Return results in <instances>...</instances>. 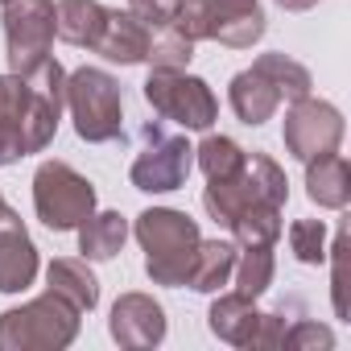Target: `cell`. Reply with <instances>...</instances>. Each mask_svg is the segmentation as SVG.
<instances>
[{
	"instance_id": "obj_30",
	"label": "cell",
	"mask_w": 351,
	"mask_h": 351,
	"mask_svg": "<svg viewBox=\"0 0 351 351\" xmlns=\"http://www.w3.org/2000/svg\"><path fill=\"white\" fill-rule=\"evenodd\" d=\"M21 104H25V79L13 71L0 75V120H17Z\"/></svg>"
},
{
	"instance_id": "obj_4",
	"label": "cell",
	"mask_w": 351,
	"mask_h": 351,
	"mask_svg": "<svg viewBox=\"0 0 351 351\" xmlns=\"http://www.w3.org/2000/svg\"><path fill=\"white\" fill-rule=\"evenodd\" d=\"M173 29L191 42H219L228 50H252L265 38V9L256 0H182Z\"/></svg>"
},
{
	"instance_id": "obj_11",
	"label": "cell",
	"mask_w": 351,
	"mask_h": 351,
	"mask_svg": "<svg viewBox=\"0 0 351 351\" xmlns=\"http://www.w3.org/2000/svg\"><path fill=\"white\" fill-rule=\"evenodd\" d=\"M108 330L120 347H157L165 339V310L149 293H120L108 318Z\"/></svg>"
},
{
	"instance_id": "obj_28",
	"label": "cell",
	"mask_w": 351,
	"mask_h": 351,
	"mask_svg": "<svg viewBox=\"0 0 351 351\" xmlns=\"http://www.w3.org/2000/svg\"><path fill=\"white\" fill-rule=\"evenodd\" d=\"M281 347L285 351H306V347H335V330L330 326H318V322H310V318H298L293 326H285V335H281Z\"/></svg>"
},
{
	"instance_id": "obj_1",
	"label": "cell",
	"mask_w": 351,
	"mask_h": 351,
	"mask_svg": "<svg viewBox=\"0 0 351 351\" xmlns=\"http://www.w3.org/2000/svg\"><path fill=\"white\" fill-rule=\"evenodd\" d=\"M132 236L145 248V273L153 285H186L195 252H199V223L186 211H173V207H149L136 215Z\"/></svg>"
},
{
	"instance_id": "obj_29",
	"label": "cell",
	"mask_w": 351,
	"mask_h": 351,
	"mask_svg": "<svg viewBox=\"0 0 351 351\" xmlns=\"http://www.w3.org/2000/svg\"><path fill=\"white\" fill-rule=\"evenodd\" d=\"M178 5L182 0H128V13L141 17L149 29H165V25H173V17H178Z\"/></svg>"
},
{
	"instance_id": "obj_15",
	"label": "cell",
	"mask_w": 351,
	"mask_h": 351,
	"mask_svg": "<svg viewBox=\"0 0 351 351\" xmlns=\"http://www.w3.org/2000/svg\"><path fill=\"white\" fill-rule=\"evenodd\" d=\"M211 335L232 343V347H252V335H256V322H261V310H256V298H244V293H219L211 302Z\"/></svg>"
},
{
	"instance_id": "obj_24",
	"label": "cell",
	"mask_w": 351,
	"mask_h": 351,
	"mask_svg": "<svg viewBox=\"0 0 351 351\" xmlns=\"http://www.w3.org/2000/svg\"><path fill=\"white\" fill-rule=\"evenodd\" d=\"M228 232L240 248H273L281 240V207H248Z\"/></svg>"
},
{
	"instance_id": "obj_5",
	"label": "cell",
	"mask_w": 351,
	"mask_h": 351,
	"mask_svg": "<svg viewBox=\"0 0 351 351\" xmlns=\"http://www.w3.org/2000/svg\"><path fill=\"white\" fill-rule=\"evenodd\" d=\"M66 108H71L75 132L87 145H108L124 132L120 83L99 66H79L75 75H66Z\"/></svg>"
},
{
	"instance_id": "obj_3",
	"label": "cell",
	"mask_w": 351,
	"mask_h": 351,
	"mask_svg": "<svg viewBox=\"0 0 351 351\" xmlns=\"http://www.w3.org/2000/svg\"><path fill=\"white\" fill-rule=\"evenodd\" d=\"M79 310L46 289L42 298L0 314V351H62L79 335Z\"/></svg>"
},
{
	"instance_id": "obj_23",
	"label": "cell",
	"mask_w": 351,
	"mask_h": 351,
	"mask_svg": "<svg viewBox=\"0 0 351 351\" xmlns=\"http://www.w3.org/2000/svg\"><path fill=\"white\" fill-rule=\"evenodd\" d=\"M273 273H277L273 248H240V252H236V269H232L236 293H244V298H261V293L273 285Z\"/></svg>"
},
{
	"instance_id": "obj_9",
	"label": "cell",
	"mask_w": 351,
	"mask_h": 351,
	"mask_svg": "<svg viewBox=\"0 0 351 351\" xmlns=\"http://www.w3.org/2000/svg\"><path fill=\"white\" fill-rule=\"evenodd\" d=\"M9 71L29 75L54 46V0H9L5 5Z\"/></svg>"
},
{
	"instance_id": "obj_7",
	"label": "cell",
	"mask_w": 351,
	"mask_h": 351,
	"mask_svg": "<svg viewBox=\"0 0 351 351\" xmlns=\"http://www.w3.org/2000/svg\"><path fill=\"white\" fill-rule=\"evenodd\" d=\"M34 211L50 232H75L95 211V186L66 161H42L34 173Z\"/></svg>"
},
{
	"instance_id": "obj_16",
	"label": "cell",
	"mask_w": 351,
	"mask_h": 351,
	"mask_svg": "<svg viewBox=\"0 0 351 351\" xmlns=\"http://www.w3.org/2000/svg\"><path fill=\"white\" fill-rule=\"evenodd\" d=\"M228 104H232V112L244 120V124H265V120H273L277 116V108H281V95L273 91V83L256 71V66H248V71H240L232 83H228Z\"/></svg>"
},
{
	"instance_id": "obj_6",
	"label": "cell",
	"mask_w": 351,
	"mask_h": 351,
	"mask_svg": "<svg viewBox=\"0 0 351 351\" xmlns=\"http://www.w3.org/2000/svg\"><path fill=\"white\" fill-rule=\"evenodd\" d=\"M141 91H145V104H149L161 120H173V124H182V128H191V132H207V128L219 120V99L211 95V87H207L199 75L153 66Z\"/></svg>"
},
{
	"instance_id": "obj_33",
	"label": "cell",
	"mask_w": 351,
	"mask_h": 351,
	"mask_svg": "<svg viewBox=\"0 0 351 351\" xmlns=\"http://www.w3.org/2000/svg\"><path fill=\"white\" fill-rule=\"evenodd\" d=\"M277 5L285 9V13H306V9H314L318 0H277Z\"/></svg>"
},
{
	"instance_id": "obj_32",
	"label": "cell",
	"mask_w": 351,
	"mask_h": 351,
	"mask_svg": "<svg viewBox=\"0 0 351 351\" xmlns=\"http://www.w3.org/2000/svg\"><path fill=\"white\" fill-rule=\"evenodd\" d=\"M21 157H29V153H25V141H21L17 120H0V165H13Z\"/></svg>"
},
{
	"instance_id": "obj_21",
	"label": "cell",
	"mask_w": 351,
	"mask_h": 351,
	"mask_svg": "<svg viewBox=\"0 0 351 351\" xmlns=\"http://www.w3.org/2000/svg\"><path fill=\"white\" fill-rule=\"evenodd\" d=\"M269 83H273V91L281 95V104H293V99H306L310 95V71L302 66V62H293V58H285V54H261L256 62H252Z\"/></svg>"
},
{
	"instance_id": "obj_34",
	"label": "cell",
	"mask_w": 351,
	"mask_h": 351,
	"mask_svg": "<svg viewBox=\"0 0 351 351\" xmlns=\"http://www.w3.org/2000/svg\"><path fill=\"white\" fill-rule=\"evenodd\" d=\"M13 219H21V215H17V211L5 203V195H0V228H5V223H13Z\"/></svg>"
},
{
	"instance_id": "obj_12",
	"label": "cell",
	"mask_w": 351,
	"mask_h": 351,
	"mask_svg": "<svg viewBox=\"0 0 351 351\" xmlns=\"http://www.w3.org/2000/svg\"><path fill=\"white\" fill-rule=\"evenodd\" d=\"M149 38H153V29L141 21V17H132L128 9L120 13V9H108V17H104V29H99V38H95V54L99 58H108V62H120V66H136V62H145V54H149Z\"/></svg>"
},
{
	"instance_id": "obj_2",
	"label": "cell",
	"mask_w": 351,
	"mask_h": 351,
	"mask_svg": "<svg viewBox=\"0 0 351 351\" xmlns=\"http://www.w3.org/2000/svg\"><path fill=\"white\" fill-rule=\"evenodd\" d=\"M285 199H289L285 169L273 157H265V153H248L240 173H232V178H215L203 191V211L219 228H232L248 207H285Z\"/></svg>"
},
{
	"instance_id": "obj_13",
	"label": "cell",
	"mask_w": 351,
	"mask_h": 351,
	"mask_svg": "<svg viewBox=\"0 0 351 351\" xmlns=\"http://www.w3.org/2000/svg\"><path fill=\"white\" fill-rule=\"evenodd\" d=\"M38 277V248L21 219L0 228V293H21Z\"/></svg>"
},
{
	"instance_id": "obj_35",
	"label": "cell",
	"mask_w": 351,
	"mask_h": 351,
	"mask_svg": "<svg viewBox=\"0 0 351 351\" xmlns=\"http://www.w3.org/2000/svg\"><path fill=\"white\" fill-rule=\"evenodd\" d=\"M0 5H9V0H0Z\"/></svg>"
},
{
	"instance_id": "obj_8",
	"label": "cell",
	"mask_w": 351,
	"mask_h": 351,
	"mask_svg": "<svg viewBox=\"0 0 351 351\" xmlns=\"http://www.w3.org/2000/svg\"><path fill=\"white\" fill-rule=\"evenodd\" d=\"M191 169H195V145L186 136H165L149 124L145 128V149L136 153L128 178L145 195H169V191L186 186Z\"/></svg>"
},
{
	"instance_id": "obj_17",
	"label": "cell",
	"mask_w": 351,
	"mask_h": 351,
	"mask_svg": "<svg viewBox=\"0 0 351 351\" xmlns=\"http://www.w3.org/2000/svg\"><path fill=\"white\" fill-rule=\"evenodd\" d=\"M46 289H54L58 298H66L79 314H91V310L99 306V281H95V273L87 269V261H75V256L50 261V269H46Z\"/></svg>"
},
{
	"instance_id": "obj_10",
	"label": "cell",
	"mask_w": 351,
	"mask_h": 351,
	"mask_svg": "<svg viewBox=\"0 0 351 351\" xmlns=\"http://www.w3.org/2000/svg\"><path fill=\"white\" fill-rule=\"evenodd\" d=\"M343 112L326 99H293L289 112H285V124H281V141L289 149V157L298 161H310V157H322V153H335L343 145Z\"/></svg>"
},
{
	"instance_id": "obj_20",
	"label": "cell",
	"mask_w": 351,
	"mask_h": 351,
	"mask_svg": "<svg viewBox=\"0 0 351 351\" xmlns=\"http://www.w3.org/2000/svg\"><path fill=\"white\" fill-rule=\"evenodd\" d=\"M128 240V219L120 211H91L79 223V252L83 261H112Z\"/></svg>"
},
{
	"instance_id": "obj_14",
	"label": "cell",
	"mask_w": 351,
	"mask_h": 351,
	"mask_svg": "<svg viewBox=\"0 0 351 351\" xmlns=\"http://www.w3.org/2000/svg\"><path fill=\"white\" fill-rule=\"evenodd\" d=\"M306 195L326 211H343L351 203V165L339 149L306 161Z\"/></svg>"
},
{
	"instance_id": "obj_19",
	"label": "cell",
	"mask_w": 351,
	"mask_h": 351,
	"mask_svg": "<svg viewBox=\"0 0 351 351\" xmlns=\"http://www.w3.org/2000/svg\"><path fill=\"white\" fill-rule=\"evenodd\" d=\"M236 244L232 240H199V252H195V265H191V277L186 285L195 293H219L228 281H232V269H236Z\"/></svg>"
},
{
	"instance_id": "obj_22",
	"label": "cell",
	"mask_w": 351,
	"mask_h": 351,
	"mask_svg": "<svg viewBox=\"0 0 351 351\" xmlns=\"http://www.w3.org/2000/svg\"><path fill=\"white\" fill-rule=\"evenodd\" d=\"M195 161H199V169L207 173V182H215V178H232V173H240L244 161H248V153H244L232 136L207 132L203 145L195 149Z\"/></svg>"
},
{
	"instance_id": "obj_18",
	"label": "cell",
	"mask_w": 351,
	"mask_h": 351,
	"mask_svg": "<svg viewBox=\"0 0 351 351\" xmlns=\"http://www.w3.org/2000/svg\"><path fill=\"white\" fill-rule=\"evenodd\" d=\"M108 9L99 0H58L54 5V38H62L66 46H95L99 29H104Z\"/></svg>"
},
{
	"instance_id": "obj_26",
	"label": "cell",
	"mask_w": 351,
	"mask_h": 351,
	"mask_svg": "<svg viewBox=\"0 0 351 351\" xmlns=\"http://www.w3.org/2000/svg\"><path fill=\"white\" fill-rule=\"evenodd\" d=\"M289 252L302 265H322L326 261V223L322 219H298L289 228Z\"/></svg>"
},
{
	"instance_id": "obj_25",
	"label": "cell",
	"mask_w": 351,
	"mask_h": 351,
	"mask_svg": "<svg viewBox=\"0 0 351 351\" xmlns=\"http://www.w3.org/2000/svg\"><path fill=\"white\" fill-rule=\"evenodd\" d=\"M191 58H195V42H191L182 29H173V25L153 29L145 62H153V66H161V71H186Z\"/></svg>"
},
{
	"instance_id": "obj_31",
	"label": "cell",
	"mask_w": 351,
	"mask_h": 351,
	"mask_svg": "<svg viewBox=\"0 0 351 351\" xmlns=\"http://www.w3.org/2000/svg\"><path fill=\"white\" fill-rule=\"evenodd\" d=\"M285 310H269L261 314L256 322V335H252V347H281V335H285Z\"/></svg>"
},
{
	"instance_id": "obj_27",
	"label": "cell",
	"mask_w": 351,
	"mask_h": 351,
	"mask_svg": "<svg viewBox=\"0 0 351 351\" xmlns=\"http://www.w3.org/2000/svg\"><path fill=\"white\" fill-rule=\"evenodd\" d=\"M330 302H335V318H347V232H335L330 244Z\"/></svg>"
}]
</instances>
